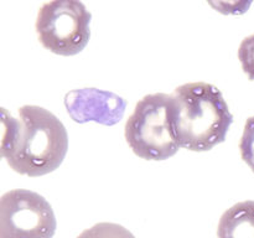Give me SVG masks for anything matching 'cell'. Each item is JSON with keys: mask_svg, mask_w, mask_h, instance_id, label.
<instances>
[{"mask_svg": "<svg viewBox=\"0 0 254 238\" xmlns=\"http://www.w3.org/2000/svg\"><path fill=\"white\" fill-rule=\"evenodd\" d=\"M56 217L40 193L14 188L0 198V238H52Z\"/></svg>", "mask_w": 254, "mask_h": 238, "instance_id": "5b68a950", "label": "cell"}, {"mask_svg": "<svg viewBox=\"0 0 254 238\" xmlns=\"http://www.w3.org/2000/svg\"><path fill=\"white\" fill-rule=\"evenodd\" d=\"M77 238H135L133 233L118 223L101 222L84 230Z\"/></svg>", "mask_w": 254, "mask_h": 238, "instance_id": "ba28073f", "label": "cell"}, {"mask_svg": "<svg viewBox=\"0 0 254 238\" xmlns=\"http://www.w3.org/2000/svg\"><path fill=\"white\" fill-rule=\"evenodd\" d=\"M171 97L179 146L191 151H208L225 141L233 116L217 87L190 82L179 86Z\"/></svg>", "mask_w": 254, "mask_h": 238, "instance_id": "7a4b0ae2", "label": "cell"}, {"mask_svg": "<svg viewBox=\"0 0 254 238\" xmlns=\"http://www.w3.org/2000/svg\"><path fill=\"white\" fill-rule=\"evenodd\" d=\"M2 111L1 156L21 175L37 178L56 170L68 150L64 123L47 109L22 106L19 118Z\"/></svg>", "mask_w": 254, "mask_h": 238, "instance_id": "6da1fadb", "label": "cell"}, {"mask_svg": "<svg viewBox=\"0 0 254 238\" xmlns=\"http://www.w3.org/2000/svg\"><path fill=\"white\" fill-rule=\"evenodd\" d=\"M64 106L76 123L96 121L112 126L123 119L127 101L113 92L81 88L69 91L64 96Z\"/></svg>", "mask_w": 254, "mask_h": 238, "instance_id": "8992f818", "label": "cell"}, {"mask_svg": "<svg viewBox=\"0 0 254 238\" xmlns=\"http://www.w3.org/2000/svg\"><path fill=\"white\" fill-rule=\"evenodd\" d=\"M238 60L241 61L245 73L254 81V34L250 35L241 42L238 49Z\"/></svg>", "mask_w": 254, "mask_h": 238, "instance_id": "30bf717a", "label": "cell"}, {"mask_svg": "<svg viewBox=\"0 0 254 238\" xmlns=\"http://www.w3.org/2000/svg\"><path fill=\"white\" fill-rule=\"evenodd\" d=\"M127 143L144 160L161 161L179 150L173 125V97L166 93L148 94L136 103L126 123Z\"/></svg>", "mask_w": 254, "mask_h": 238, "instance_id": "3957f363", "label": "cell"}, {"mask_svg": "<svg viewBox=\"0 0 254 238\" xmlns=\"http://www.w3.org/2000/svg\"><path fill=\"white\" fill-rule=\"evenodd\" d=\"M217 237L254 238V201H242L226 210L218 222Z\"/></svg>", "mask_w": 254, "mask_h": 238, "instance_id": "52a82bcc", "label": "cell"}, {"mask_svg": "<svg viewBox=\"0 0 254 238\" xmlns=\"http://www.w3.org/2000/svg\"><path fill=\"white\" fill-rule=\"evenodd\" d=\"M240 150L243 161L254 173V116L250 117L246 121L240 141Z\"/></svg>", "mask_w": 254, "mask_h": 238, "instance_id": "9c48e42d", "label": "cell"}, {"mask_svg": "<svg viewBox=\"0 0 254 238\" xmlns=\"http://www.w3.org/2000/svg\"><path fill=\"white\" fill-rule=\"evenodd\" d=\"M92 14L83 2L55 0L39 10L36 32L39 41L49 51L61 56L79 54L91 37Z\"/></svg>", "mask_w": 254, "mask_h": 238, "instance_id": "277c9868", "label": "cell"}]
</instances>
